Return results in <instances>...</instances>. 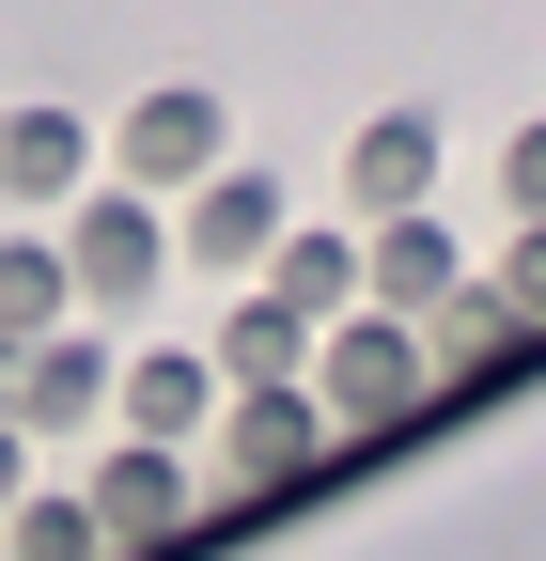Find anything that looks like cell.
<instances>
[{
    "instance_id": "obj_17",
    "label": "cell",
    "mask_w": 546,
    "mask_h": 561,
    "mask_svg": "<svg viewBox=\"0 0 546 561\" xmlns=\"http://www.w3.org/2000/svg\"><path fill=\"white\" fill-rule=\"evenodd\" d=\"M485 297H500L515 328H546V219H515V250L485 265Z\"/></svg>"
},
{
    "instance_id": "obj_10",
    "label": "cell",
    "mask_w": 546,
    "mask_h": 561,
    "mask_svg": "<svg viewBox=\"0 0 546 561\" xmlns=\"http://www.w3.org/2000/svg\"><path fill=\"white\" fill-rule=\"evenodd\" d=\"M250 297H282L297 328H328V312H360V234H344V219H282V250L250 265Z\"/></svg>"
},
{
    "instance_id": "obj_5",
    "label": "cell",
    "mask_w": 546,
    "mask_h": 561,
    "mask_svg": "<svg viewBox=\"0 0 546 561\" xmlns=\"http://www.w3.org/2000/svg\"><path fill=\"white\" fill-rule=\"evenodd\" d=\"M79 515H94V546H110V561H125V546H172V530H187V453L110 437V453L79 468Z\"/></svg>"
},
{
    "instance_id": "obj_19",
    "label": "cell",
    "mask_w": 546,
    "mask_h": 561,
    "mask_svg": "<svg viewBox=\"0 0 546 561\" xmlns=\"http://www.w3.org/2000/svg\"><path fill=\"white\" fill-rule=\"evenodd\" d=\"M0 515H16V421H0Z\"/></svg>"
},
{
    "instance_id": "obj_4",
    "label": "cell",
    "mask_w": 546,
    "mask_h": 561,
    "mask_svg": "<svg viewBox=\"0 0 546 561\" xmlns=\"http://www.w3.org/2000/svg\"><path fill=\"white\" fill-rule=\"evenodd\" d=\"M203 453H219V483H250V500H265V483H297V468L328 453V405H312L297 375H282V390H219Z\"/></svg>"
},
{
    "instance_id": "obj_18",
    "label": "cell",
    "mask_w": 546,
    "mask_h": 561,
    "mask_svg": "<svg viewBox=\"0 0 546 561\" xmlns=\"http://www.w3.org/2000/svg\"><path fill=\"white\" fill-rule=\"evenodd\" d=\"M500 203H515V219H546V110L500 140Z\"/></svg>"
},
{
    "instance_id": "obj_3",
    "label": "cell",
    "mask_w": 546,
    "mask_h": 561,
    "mask_svg": "<svg viewBox=\"0 0 546 561\" xmlns=\"http://www.w3.org/2000/svg\"><path fill=\"white\" fill-rule=\"evenodd\" d=\"M62 280H79V312L94 297H157V280H172V203H141V187H79V203H62Z\"/></svg>"
},
{
    "instance_id": "obj_13",
    "label": "cell",
    "mask_w": 546,
    "mask_h": 561,
    "mask_svg": "<svg viewBox=\"0 0 546 561\" xmlns=\"http://www.w3.org/2000/svg\"><path fill=\"white\" fill-rule=\"evenodd\" d=\"M406 343H422V375H485V359H515L531 328H515V312L485 297V265H468V280H453L437 312H406Z\"/></svg>"
},
{
    "instance_id": "obj_2",
    "label": "cell",
    "mask_w": 546,
    "mask_h": 561,
    "mask_svg": "<svg viewBox=\"0 0 546 561\" xmlns=\"http://www.w3.org/2000/svg\"><path fill=\"white\" fill-rule=\"evenodd\" d=\"M219 157H235V110L203 94V79H157L141 110H125V125L94 140V172H110V187H141V203H187Z\"/></svg>"
},
{
    "instance_id": "obj_12",
    "label": "cell",
    "mask_w": 546,
    "mask_h": 561,
    "mask_svg": "<svg viewBox=\"0 0 546 561\" xmlns=\"http://www.w3.org/2000/svg\"><path fill=\"white\" fill-rule=\"evenodd\" d=\"M453 280H468V250L437 234V203H422V219H375V234H360V312H437Z\"/></svg>"
},
{
    "instance_id": "obj_14",
    "label": "cell",
    "mask_w": 546,
    "mask_h": 561,
    "mask_svg": "<svg viewBox=\"0 0 546 561\" xmlns=\"http://www.w3.org/2000/svg\"><path fill=\"white\" fill-rule=\"evenodd\" d=\"M203 359H219V390H282V375L312 359V328H297L282 297H235V312H219V343H203Z\"/></svg>"
},
{
    "instance_id": "obj_20",
    "label": "cell",
    "mask_w": 546,
    "mask_h": 561,
    "mask_svg": "<svg viewBox=\"0 0 546 561\" xmlns=\"http://www.w3.org/2000/svg\"><path fill=\"white\" fill-rule=\"evenodd\" d=\"M16 359H32V343H0V421H16Z\"/></svg>"
},
{
    "instance_id": "obj_16",
    "label": "cell",
    "mask_w": 546,
    "mask_h": 561,
    "mask_svg": "<svg viewBox=\"0 0 546 561\" xmlns=\"http://www.w3.org/2000/svg\"><path fill=\"white\" fill-rule=\"evenodd\" d=\"M0 530H16L0 561H110V546H94V515H79V483H47V500L16 483V515H0Z\"/></svg>"
},
{
    "instance_id": "obj_1",
    "label": "cell",
    "mask_w": 546,
    "mask_h": 561,
    "mask_svg": "<svg viewBox=\"0 0 546 561\" xmlns=\"http://www.w3.org/2000/svg\"><path fill=\"white\" fill-rule=\"evenodd\" d=\"M297 390L328 405V437H390L406 405H437V375H422V343H406V312H328L312 359H297Z\"/></svg>"
},
{
    "instance_id": "obj_11",
    "label": "cell",
    "mask_w": 546,
    "mask_h": 561,
    "mask_svg": "<svg viewBox=\"0 0 546 561\" xmlns=\"http://www.w3.org/2000/svg\"><path fill=\"white\" fill-rule=\"evenodd\" d=\"M79 421H110V343L94 328H47L16 359V437H79Z\"/></svg>"
},
{
    "instance_id": "obj_9",
    "label": "cell",
    "mask_w": 546,
    "mask_h": 561,
    "mask_svg": "<svg viewBox=\"0 0 546 561\" xmlns=\"http://www.w3.org/2000/svg\"><path fill=\"white\" fill-rule=\"evenodd\" d=\"M344 203H360V219H422V203H437V110H375L344 140Z\"/></svg>"
},
{
    "instance_id": "obj_6",
    "label": "cell",
    "mask_w": 546,
    "mask_h": 561,
    "mask_svg": "<svg viewBox=\"0 0 546 561\" xmlns=\"http://www.w3.org/2000/svg\"><path fill=\"white\" fill-rule=\"evenodd\" d=\"M172 250H187L203 280H250L265 250H282V187H265V172H235V157H219V172H203V187L172 203Z\"/></svg>"
},
{
    "instance_id": "obj_7",
    "label": "cell",
    "mask_w": 546,
    "mask_h": 561,
    "mask_svg": "<svg viewBox=\"0 0 546 561\" xmlns=\"http://www.w3.org/2000/svg\"><path fill=\"white\" fill-rule=\"evenodd\" d=\"M110 421L141 453H203V421H219V359L203 343H157V359H110Z\"/></svg>"
},
{
    "instance_id": "obj_8",
    "label": "cell",
    "mask_w": 546,
    "mask_h": 561,
    "mask_svg": "<svg viewBox=\"0 0 546 561\" xmlns=\"http://www.w3.org/2000/svg\"><path fill=\"white\" fill-rule=\"evenodd\" d=\"M79 187H94V140H79V110L16 94V110H0V203H16V219H62Z\"/></svg>"
},
{
    "instance_id": "obj_15",
    "label": "cell",
    "mask_w": 546,
    "mask_h": 561,
    "mask_svg": "<svg viewBox=\"0 0 546 561\" xmlns=\"http://www.w3.org/2000/svg\"><path fill=\"white\" fill-rule=\"evenodd\" d=\"M47 328H79V280L47 234H0V343H47Z\"/></svg>"
}]
</instances>
